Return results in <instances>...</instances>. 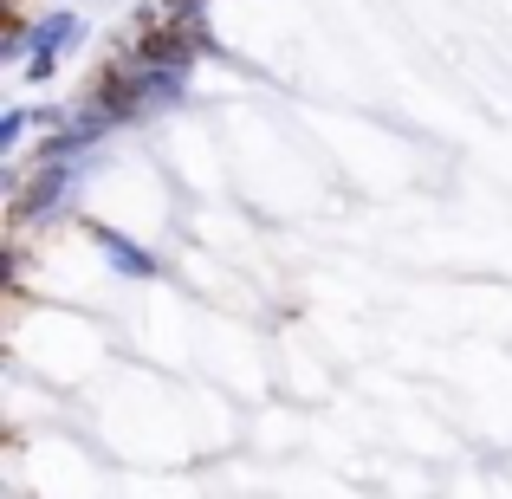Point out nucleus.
I'll list each match as a JSON object with an SVG mask.
<instances>
[{"label": "nucleus", "mask_w": 512, "mask_h": 499, "mask_svg": "<svg viewBox=\"0 0 512 499\" xmlns=\"http://www.w3.org/2000/svg\"><path fill=\"white\" fill-rule=\"evenodd\" d=\"M91 163H39L33 182L20 188V221H59V214H72V195L78 182H85Z\"/></svg>", "instance_id": "nucleus-1"}, {"label": "nucleus", "mask_w": 512, "mask_h": 499, "mask_svg": "<svg viewBox=\"0 0 512 499\" xmlns=\"http://www.w3.org/2000/svg\"><path fill=\"white\" fill-rule=\"evenodd\" d=\"M78 33H85V26H78L72 7H52L39 26H26V78H33V85H46L52 65L65 59V46H72Z\"/></svg>", "instance_id": "nucleus-2"}, {"label": "nucleus", "mask_w": 512, "mask_h": 499, "mask_svg": "<svg viewBox=\"0 0 512 499\" xmlns=\"http://www.w3.org/2000/svg\"><path fill=\"white\" fill-rule=\"evenodd\" d=\"M91 240H98V253H104V260H111L124 279H163V253H150L143 240H130L124 227L91 221Z\"/></svg>", "instance_id": "nucleus-3"}, {"label": "nucleus", "mask_w": 512, "mask_h": 499, "mask_svg": "<svg viewBox=\"0 0 512 499\" xmlns=\"http://www.w3.org/2000/svg\"><path fill=\"white\" fill-rule=\"evenodd\" d=\"M33 124H39V117L26 111V104H7V117H0V156H13V150H20Z\"/></svg>", "instance_id": "nucleus-4"}]
</instances>
